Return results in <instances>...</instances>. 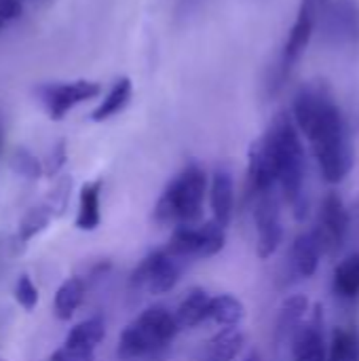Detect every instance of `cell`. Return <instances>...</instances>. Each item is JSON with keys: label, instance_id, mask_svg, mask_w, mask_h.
Segmentation results:
<instances>
[{"label": "cell", "instance_id": "obj_1", "mask_svg": "<svg viewBox=\"0 0 359 361\" xmlns=\"http://www.w3.org/2000/svg\"><path fill=\"white\" fill-rule=\"evenodd\" d=\"M292 121L305 135L322 178L328 184L343 182L353 169L351 131L334 95L324 85L303 87L292 104Z\"/></svg>", "mask_w": 359, "mask_h": 361}, {"label": "cell", "instance_id": "obj_2", "mask_svg": "<svg viewBox=\"0 0 359 361\" xmlns=\"http://www.w3.org/2000/svg\"><path fill=\"white\" fill-rule=\"evenodd\" d=\"M262 137L273 159L277 188L281 190V197L290 205L294 218L305 220L309 214L307 152L292 116L288 112L277 114Z\"/></svg>", "mask_w": 359, "mask_h": 361}, {"label": "cell", "instance_id": "obj_3", "mask_svg": "<svg viewBox=\"0 0 359 361\" xmlns=\"http://www.w3.org/2000/svg\"><path fill=\"white\" fill-rule=\"evenodd\" d=\"M207 173L201 165H186L161 192L154 205V222L163 226L197 224L203 218V205L207 195Z\"/></svg>", "mask_w": 359, "mask_h": 361}, {"label": "cell", "instance_id": "obj_4", "mask_svg": "<svg viewBox=\"0 0 359 361\" xmlns=\"http://www.w3.org/2000/svg\"><path fill=\"white\" fill-rule=\"evenodd\" d=\"M178 332L180 328L176 324V317L167 307H148L121 332L116 357L121 361L159 357L171 347Z\"/></svg>", "mask_w": 359, "mask_h": 361}, {"label": "cell", "instance_id": "obj_5", "mask_svg": "<svg viewBox=\"0 0 359 361\" xmlns=\"http://www.w3.org/2000/svg\"><path fill=\"white\" fill-rule=\"evenodd\" d=\"M224 231L226 228L218 226L214 220H207L203 224L176 226L163 250L180 262H186L193 258L197 260L212 258L224 250V243H226Z\"/></svg>", "mask_w": 359, "mask_h": 361}, {"label": "cell", "instance_id": "obj_6", "mask_svg": "<svg viewBox=\"0 0 359 361\" xmlns=\"http://www.w3.org/2000/svg\"><path fill=\"white\" fill-rule=\"evenodd\" d=\"M320 2L317 0H303L300 2V8L296 13V19L288 32V38H286V44L281 49V57H279V63H277V87L286 82V78L292 74V70L298 66V61L303 59L311 38H313V32H315V25H317V15H320Z\"/></svg>", "mask_w": 359, "mask_h": 361}, {"label": "cell", "instance_id": "obj_7", "mask_svg": "<svg viewBox=\"0 0 359 361\" xmlns=\"http://www.w3.org/2000/svg\"><path fill=\"white\" fill-rule=\"evenodd\" d=\"M182 264L184 262L176 260L165 250L150 252L133 269L131 288L146 290L148 294H154V296H163L178 286V281L182 277Z\"/></svg>", "mask_w": 359, "mask_h": 361}, {"label": "cell", "instance_id": "obj_8", "mask_svg": "<svg viewBox=\"0 0 359 361\" xmlns=\"http://www.w3.org/2000/svg\"><path fill=\"white\" fill-rule=\"evenodd\" d=\"M40 104L44 106L51 121H61L76 106L102 95V85L95 80L78 78L70 82H49L36 89Z\"/></svg>", "mask_w": 359, "mask_h": 361}, {"label": "cell", "instance_id": "obj_9", "mask_svg": "<svg viewBox=\"0 0 359 361\" xmlns=\"http://www.w3.org/2000/svg\"><path fill=\"white\" fill-rule=\"evenodd\" d=\"M351 231V212L336 192H328L320 205L317 224L313 235L324 254H339L345 247L347 235Z\"/></svg>", "mask_w": 359, "mask_h": 361}, {"label": "cell", "instance_id": "obj_10", "mask_svg": "<svg viewBox=\"0 0 359 361\" xmlns=\"http://www.w3.org/2000/svg\"><path fill=\"white\" fill-rule=\"evenodd\" d=\"M254 224H256V254L260 260H269L279 250L284 239L277 192H267L254 199Z\"/></svg>", "mask_w": 359, "mask_h": 361}, {"label": "cell", "instance_id": "obj_11", "mask_svg": "<svg viewBox=\"0 0 359 361\" xmlns=\"http://www.w3.org/2000/svg\"><path fill=\"white\" fill-rule=\"evenodd\" d=\"M290 341L294 361H328V341L322 305L309 309V315L294 330Z\"/></svg>", "mask_w": 359, "mask_h": 361}, {"label": "cell", "instance_id": "obj_12", "mask_svg": "<svg viewBox=\"0 0 359 361\" xmlns=\"http://www.w3.org/2000/svg\"><path fill=\"white\" fill-rule=\"evenodd\" d=\"M275 188H277V178H275L273 159L264 137H258L256 142H252L248 152V195L250 199H256L260 195L275 192Z\"/></svg>", "mask_w": 359, "mask_h": 361}, {"label": "cell", "instance_id": "obj_13", "mask_svg": "<svg viewBox=\"0 0 359 361\" xmlns=\"http://www.w3.org/2000/svg\"><path fill=\"white\" fill-rule=\"evenodd\" d=\"M324 36L334 44H351L359 38V8L351 2L330 4L324 13Z\"/></svg>", "mask_w": 359, "mask_h": 361}, {"label": "cell", "instance_id": "obj_14", "mask_svg": "<svg viewBox=\"0 0 359 361\" xmlns=\"http://www.w3.org/2000/svg\"><path fill=\"white\" fill-rule=\"evenodd\" d=\"M209 192V207L214 214V222L226 228L233 220L235 212V182L226 169H216L212 182L207 186Z\"/></svg>", "mask_w": 359, "mask_h": 361}, {"label": "cell", "instance_id": "obj_15", "mask_svg": "<svg viewBox=\"0 0 359 361\" xmlns=\"http://www.w3.org/2000/svg\"><path fill=\"white\" fill-rule=\"evenodd\" d=\"M322 256H324V252H322L313 231L298 235L290 247V264H292L294 275L300 279H311L320 269Z\"/></svg>", "mask_w": 359, "mask_h": 361}, {"label": "cell", "instance_id": "obj_16", "mask_svg": "<svg viewBox=\"0 0 359 361\" xmlns=\"http://www.w3.org/2000/svg\"><path fill=\"white\" fill-rule=\"evenodd\" d=\"M102 186H104L102 180H91V182H85L80 186V192H78V212H76L74 226L78 231H83V233H93L102 224V207H99Z\"/></svg>", "mask_w": 359, "mask_h": 361}, {"label": "cell", "instance_id": "obj_17", "mask_svg": "<svg viewBox=\"0 0 359 361\" xmlns=\"http://www.w3.org/2000/svg\"><path fill=\"white\" fill-rule=\"evenodd\" d=\"M106 336V324L102 317H89L80 324H76L66 341H63V349L72 351V353H95L97 345L104 341Z\"/></svg>", "mask_w": 359, "mask_h": 361}, {"label": "cell", "instance_id": "obj_18", "mask_svg": "<svg viewBox=\"0 0 359 361\" xmlns=\"http://www.w3.org/2000/svg\"><path fill=\"white\" fill-rule=\"evenodd\" d=\"M209 294L203 288H190L186 296L180 300L174 317L180 330H190L207 322V309H209Z\"/></svg>", "mask_w": 359, "mask_h": 361}, {"label": "cell", "instance_id": "obj_19", "mask_svg": "<svg viewBox=\"0 0 359 361\" xmlns=\"http://www.w3.org/2000/svg\"><path fill=\"white\" fill-rule=\"evenodd\" d=\"M133 95V82L129 76H121L114 80V85L110 87V91L104 95V99L93 108L91 112V121L93 123H104L112 116H116L118 112H123Z\"/></svg>", "mask_w": 359, "mask_h": 361}, {"label": "cell", "instance_id": "obj_20", "mask_svg": "<svg viewBox=\"0 0 359 361\" xmlns=\"http://www.w3.org/2000/svg\"><path fill=\"white\" fill-rule=\"evenodd\" d=\"M85 281L78 275L68 277L55 292L53 298V313L59 322H70L72 315L76 313V309L80 307L83 298H85Z\"/></svg>", "mask_w": 359, "mask_h": 361}, {"label": "cell", "instance_id": "obj_21", "mask_svg": "<svg viewBox=\"0 0 359 361\" xmlns=\"http://www.w3.org/2000/svg\"><path fill=\"white\" fill-rule=\"evenodd\" d=\"M245 317V307L233 294H218L209 298L207 322L218 324L220 328H237Z\"/></svg>", "mask_w": 359, "mask_h": 361}, {"label": "cell", "instance_id": "obj_22", "mask_svg": "<svg viewBox=\"0 0 359 361\" xmlns=\"http://www.w3.org/2000/svg\"><path fill=\"white\" fill-rule=\"evenodd\" d=\"M51 220H55V218H53V214L49 212V207L44 203L30 207L23 214V218L19 220V226H17V235H15L17 252H23L28 247V243L51 224Z\"/></svg>", "mask_w": 359, "mask_h": 361}, {"label": "cell", "instance_id": "obj_23", "mask_svg": "<svg viewBox=\"0 0 359 361\" xmlns=\"http://www.w3.org/2000/svg\"><path fill=\"white\" fill-rule=\"evenodd\" d=\"M307 315H309V298L305 294H294L286 298L277 317V338L279 341L290 338Z\"/></svg>", "mask_w": 359, "mask_h": 361}, {"label": "cell", "instance_id": "obj_24", "mask_svg": "<svg viewBox=\"0 0 359 361\" xmlns=\"http://www.w3.org/2000/svg\"><path fill=\"white\" fill-rule=\"evenodd\" d=\"M245 345V334L239 328H222L207 345V361H233Z\"/></svg>", "mask_w": 359, "mask_h": 361}, {"label": "cell", "instance_id": "obj_25", "mask_svg": "<svg viewBox=\"0 0 359 361\" xmlns=\"http://www.w3.org/2000/svg\"><path fill=\"white\" fill-rule=\"evenodd\" d=\"M332 286L339 298L358 300L359 298V252L347 256L334 271Z\"/></svg>", "mask_w": 359, "mask_h": 361}, {"label": "cell", "instance_id": "obj_26", "mask_svg": "<svg viewBox=\"0 0 359 361\" xmlns=\"http://www.w3.org/2000/svg\"><path fill=\"white\" fill-rule=\"evenodd\" d=\"M328 361H359V330L336 328L328 345Z\"/></svg>", "mask_w": 359, "mask_h": 361}, {"label": "cell", "instance_id": "obj_27", "mask_svg": "<svg viewBox=\"0 0 359 361\" xmlns=\"http://www.w3.org/2000/svg\"><path fill=\"white\" fill-rule=\"evenodd\" d=\"M70 192H72V178L70 176H61L53 190L49 192V197L44 199V205L49 207V212L53 214V218H61L68 209L70 203Z\"/></svg>", "mask_w": 359, "mask_h": 361}, {"label": "cell", "instance_id": "obj_28", "mask_svg": "<svg viewBox=\"0 0 359 361\" xmlns=\"http://www.w3.org/2000/svg\"><path fill=\"white\" fill-rule=\"evenodd\" d=\"M11 167H13L19 176L28 178V180H38V178L42 176V165H40V161H38L30 150H25V148H17V150L13 152V157H11Z\"/></svg>", "mask_w": 359, "mask_h": 361}, {"label": "cell", "instance_id": "obj_29", "mask_svg": "<svg viewBox=\"0 0 359 361\" xmlns=\"http://www.w3.org/2000/svg\"><path fill=\"white\" fill-rule=\"evenodd\" d=\"M13 296H15L17 305H19L23 311H28V313L36 309L38 298H40L38 288L34 286V281H32V279H30V275H25V273L17 277V281H15V290H13Z\"/></svg>", "mask_w": 359, "mask_h": 361}, {"label": "cell", "instance_id": "obj_30", "mask_svg": "<svg viewBox=\"0 0 359 361\" xmlns=\"http://www.w3.org/2000/svg\"><path fill=\"white\" fill-rule=\"evenodd\" d=\"M66 161H68V148H66V142H63V140H59V142L53 146V150H51L49 159L44 161V165H42V173H44V176H49V178L57 176V173L61 171V167L66 165Z\"/></svg>", "mask_w": 359, "mask_h": 361}, {"label": "cell", "instance_id": "obj_31", "mask_svg": "<svg viewBox=\"0 0 359 361\" xmlns=\"http://www.w3.org/2000/svg\"><path fill=\"white\" fill-rule=\"evenodd\" d=\"M23 6H21V0H0V19L6 23V21H13L21 15Z\"/></svg>", "mask_w": 359, "mask_h": 361}, {"label": "cell", "instance_id": "obj_32", "mask_svg": "<svg viewBox=\"0 0 359 361\" xmlns=\"http://www.w3.org/2000/svg\"><path fill=\"white\" fill-rule=\"evenodd\" d=\"M47 361H68L66 360V349H63V347H61V349H57V351H55V353H53V355H51Z\"/></svg>", "mask_w": 359, "mask_h": 361}, {"label": "cell", "instance_id": "obj_33", "mask_svg": "<svg viewBox=\"0 0 359 361\" xmlns=\"http://www.w3.org/2000/svg\"><path fill=\"white\" fill-rule=\"evenodd\" d=\"M243 361H260V355H258L256 351H252V353H250V355H248Z\"/></svg>", "mask_w": 359, "mask_h": 361}, {"label": "cell", "instance_id": "obj_34", "mask_svg": "<svg viewBox=\"0 0 359 361\" xmlns=\"http://www.w3.org/2000/svg\"><path fill=\"white\" fill-rule=\"evenodd\" d=\"M317 2H320V6H324V4H326L328 0H317Z\"/></svg>", "mask_w": 359, "mask_h": 361}, {"label": "cell", "instance_id": "obj_35", "mask_svg": "<svg viewBox=\"0 0 359 361\" xmlns=\"http://www.w3.org/2000/svg\"><path fill=\"white\" fill-rule=\"evenodd\" d=\"M2 27H4V21L0 19V32H2Z\"/></svg>", "mask_w": 359, "mask_h": 361}, {"label": "cell", "instance_id": "obj_36", "mask_svg": "<svg viewBox=\"0 0 359 361\" xmlns=\"http://www.w3.org/2000/svg\"><path fill=\"white\" fill-rule=\"evenodd\" d=\"M0 148H2V129H0Z\"/></svg>", "mask_w": 359, "mask_h": 361}]
</instances>
